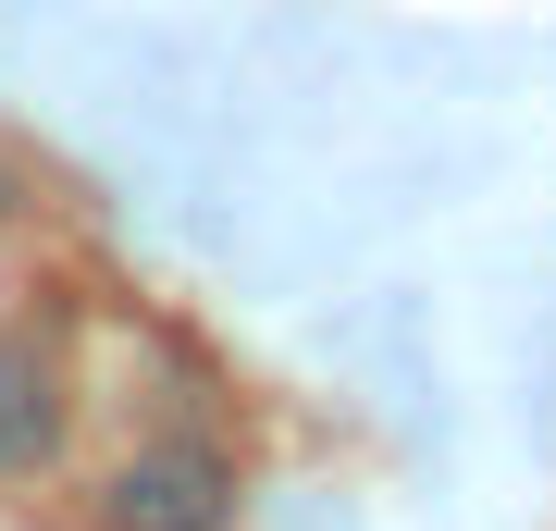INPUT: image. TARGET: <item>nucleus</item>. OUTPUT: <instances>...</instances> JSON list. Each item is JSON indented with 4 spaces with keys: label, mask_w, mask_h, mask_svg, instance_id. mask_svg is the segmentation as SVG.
Listing matches in <instances>:
<instances>
[{
    "label": "nucleus",
    "mask_w": 556,
    "mask_h": 531,
    "mask_svg": "<svg viewBox=\"0 0 556 531\" xmlns=\"http://www.w3.org/2000/svg\"><path fill=\"white\" fill-rule=\"evenodd\" d=\"M0 211H13V174H0Z\"/></svg>",
    "instance_id": "obj_3"
},
{
    "label": "nucleus",
    "mask_w": 556,
    "mask_h": 531,
    "mask_svg": "<svg viewBox=\"0 0 556 531\" xmlns=\"http://www.w3.org/2000/svg\"><path fill=\"white\" fill-rule=\"evenodd\" d=\"M236 519V470L211 445H137L100 470V531H223Z\"/></svg>",
    "instance_id": "obj_1"
},
{
    "label": "nucleus",
    "mask_w": 556,
    "mask_h": 531,
    "mask_svg": "<svg viewBox=\"0 0 556 531\" xmlns=\"http://www.w3.org/2000/svg\"><path fill=\"white\" fill-rule=\"evenodd\" d=\"M62 420H75L62 358H50L38 334H0V482L50 470V457H62Z\"/></svg>",
    "instance_id": "obj_2"
}]
</instances>
